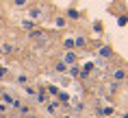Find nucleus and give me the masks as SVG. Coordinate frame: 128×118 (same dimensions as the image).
<instances>
[{
  "instance_id": "obj_1",
  "label": "nucleus",
  "mask_w": 128,
  "mask_h": 118,
  "mask_svg": "<svg viewBox=\"0 0 128 118\" xmlns=\"http://www.w3.org/2000/svg\"><path fill=\"white\" fill-rule=\"evenodd\" d=\"M74 59H76V57H74V53H68V55H65V61H70V63H74Z\"/></svg>"
}]
</instances>
